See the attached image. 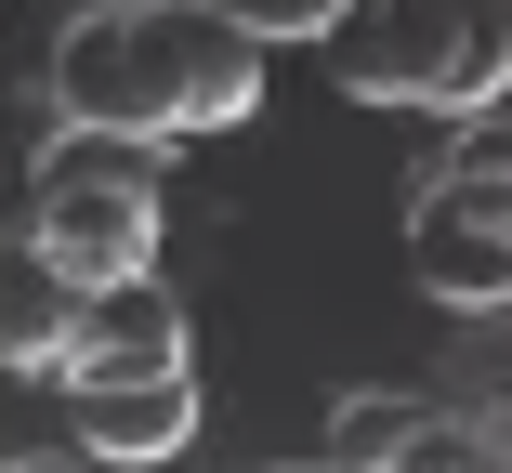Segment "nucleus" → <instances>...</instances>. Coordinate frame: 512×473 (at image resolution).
I'll return each instance as SVG.
<instances>
[{"label":"nucleus","instance_id":"7ed1b4c3","mask_svg":"<svg viewBox=\"0 0 512 473\" xmlns=\"http://www.w3.org/2000/svg\"><path fill=\"white\" fill-rule=\"evenodd\" d=\"M158 132H106V119H53L40 171H27V224L40 250L79 276V290H106V276H145L158 263Z\"/></svg>","mask_w":512,"mask_h":473},{"label":"nucleus","instance_id":"1a4fd4ad","mask_svg":"<svg viewBox=\"0 0 512 473\" xmlns=\"http://www.w3.org/2000/svg\"><path fill=\"white\" fill-rule=\"evenodd\" d=\"M394 473H512V447H499V434H473V421H447V408H434V421H421V434H407V460H394Z\"/></svg>","mask_w":512,"mask_h":473},{"label":"nucleus","instance_id":"423d86ee","mask_svg":"<svg viewBox=\"0 0 512 473\" xmlns=\"http://www.w3.org/2000/svg\"><path fill=\"white\" fill-rule=\"evenodd\" d=\"M66 434L106 460V473L171 460V447L197 434V368H158V382H92V395H66Z\"/></svg>","mask_w":512,"mask_h":473},{"label":"nucleus","instance_id":"f257e3e1","mask_svg":"<svg viewBox=\"0 0 512 473\" xmlns=\"http://www.w3.org/2000/svg\"><path fill=\"white\" fill-rule=\"evenodd\" d=\"M53 119H106V132H237L263 119V40L224 0H92L53 40Z\"/></svg>","mask_w":512,"mask_h":473},{"label":"nucleus","instance_id":"f03ea898","mask_svg":"<svg viewBox=\"0 0 512 473\" xmlns=\"http://www.w3.org/2000/svg\"><path fill=\"white\" fill-rule=\"evenodd\" d=\"M329 79L355 92V106L473 119V106H499V79H512V0H342Z\"/></svg>","mask_w":512,"mask_h":473},{"label":"nucleus","instance_id":"39448f33","mask_svg":"<svg viewBox=\"0 0 512 473\" xmlns=\"http://www.w3.org/2000/svg\"><path fill=\"white\" fill-rule=\"evenodd\" d=\"M158 368H184V303L158 290V263L79 290V329H66V355H53L66 395H92V382H158Z\"/></svg>","mask_w":512,"mask_h":473},{"label":"nucleus","instance_id":"20e7f679","mask_svg":"<svg viewBox=\"0 0 512 473\" xmlns=\"http://www.w3.org/2000/svg\"><path fill=\"white\" fill-rule=\"evenodd\" d=\"M407 276L434 303H512V158H447L407 198Z\"/></svg>","mask_w":512,"mask_h":473},{"label":"nucleus","instance_id":"6e6552de","mask_svg":"<svg viewBox=\"0 0 512 473\" xmlns=\"http://www.w3.org/2000/svg\"><path fill=\"white\" fill-rule=\"evenodd\" d=\"M421 421H434L421 395H342V408H329V460H342V473H394Z\"/></svg>","mask_w":512,"mask_h":473},{"label":"nucleus","instance_id":"f8f14e48","mask_svg":"<svg viewBox=\"0 0 512 473\" xmlns=\"http://www.w3.org/2000/svg\"><path fill=\"white\" fill-rule=\"evenodd\" d=\"M289 473H342V460H289Z\"/></svg>","mask_w":512,"mask_h":473},{"label":"nucleus","instance_id":"9d476101","mask_svg":"<svg viewBox=\"0 0 512 473\" xmlns=\"http://www.w3.org/2000/svg\"><path fill=\"white\" fill-rule=\"evenodd\" d=\"M224 14H237L250 40H329V27H342V0H224Z\"/></svg>","mask_w":512,"mask_h":473},{"label":"nucleus","instance_id":"0eeeda50","mask_svg":"<svg viewBox=\"0 0 512 473\" xmlns=\"http://www.w3.org/2000/svg\"><path fill=\"white\" fill-rule=\"evenodd\" d=\"M79 329V276L40 250V224H0V368H53Z\"/></svg>","mask_w":512,"mask_h":473},{"label":"nucleus","instance_id":"9b49d317","mask_svg":"<svg viewBox=\"0 0 512 473\" xmlns=\"http://www.w3.org/2000/svg\"><path fill=\"white\" fill-rule=\"evenodd\" d=\"M0 473H106L92 447H40V460H0Z\"/></svg>","mask_w":512,"mask_h":473},{"label":"nucleus","instance_id":"ddd939ff","mask_svg":"<svg viewBox=\"0 0 512 473\" xmlns=\"http://www.w3.org/2000/svg\"><path fill=\"white\" fill-rule=\"evenodd\" d=\"M499 106H512V79H499Z\"/></svg>","mask_w":512,"mask_h":473}]
</instances>
